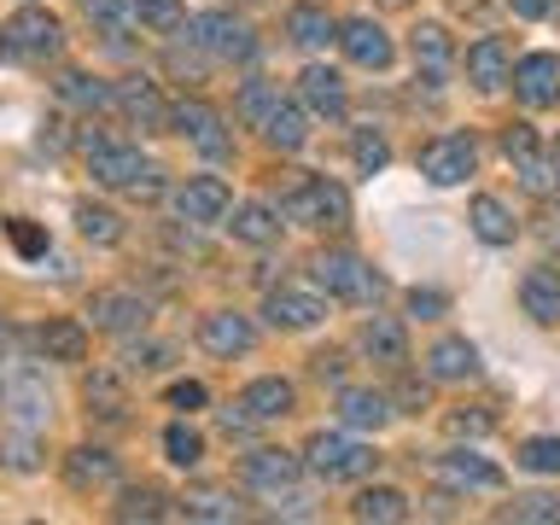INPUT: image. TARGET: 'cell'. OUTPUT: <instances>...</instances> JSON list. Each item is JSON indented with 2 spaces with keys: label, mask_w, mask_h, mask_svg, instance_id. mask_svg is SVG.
<instances>
[{
  "label": "cell",
  "mask_w": 560,
  "mask_h": 525,
  "mask_svg": "<svg viewBox=\"0 0 560 525\" xmlns=\"http://www.w3.org/2000/svg\"><path fill=\"white\" fill-rule=\"evenodd\" d=\"M280 217L298 222V228H327V234H339V228H350V192L339 182H327V175H292L287 199H280Z\"/></svg>",
  "instance_id": "1"
},
{
  "label": "cell",
  "mask_w": 560,
  "mask_h": 525,
  "mask_svg": "<svg viewBox=\"0 0 560 525\" xmlns=\"http://www.w3.org/2000/svg\"><path fill=\"white\" fill-rule=\"evenodd\" d=\"M88 175L100 187H122L135 199H158V170L140 158V147H117V140H88Z\"/></svg>",
  "instance_id": "2"
},
{
  "label": "cell",
  "mask_w": 560,
  "mask_h": 525,
  "mask_svg": "<svg viewBox=\"0 0 560 525\" xmlns=\"http://www.w3.org/2000/svg\"><path fill=\"white\" fill-rule=\"evenodd\" d=\"M374 462H380V455L368 450V444H357V438H345V432H315L310 450H304V467L315 472V479H327V485L368 479Z\"/></svg>",
  "instance_id": "3"
},
{
  "label": "cell",
  "mask_w": 560,
  "mask_h": 525,
  "mask_svg": "<svg viewBox=\"0 0 560 525\" xmlns=\"http://www.w3.org/2000/svg\"><path fill=\"white\" fill-rule=\"evenodd\" d=\"M59 47H65V24L42 7H24L0 24V52L7 59H52Z\"/></svg>",
  "instance_id": "4"
},
{
  "label": "cell",
  "mask_w": 560,
  "mask_h": 525,
  "mask_svg": "<svg viewBox=\"0 0 560 525\" xmlns=\"http://www.w3.org/2000/svg\"><path fill=\"white\" fill-rule=\"evenodd\" d=\"M310 275H315V287L332 292V298H345V304H368V298H380V287H385V280L368 269L357 252H322L310 262Z\"/></svg>",
  "instance_id": "5"
},
{
  "label": "cell",
  "mask_w": 560,
  "mask_h": 525,
  "mask_svg": "<svg viewBox=\"0 0 560 525\" xmlns=\"http://www.w3.org/2000/svg\"><path fill=\"white\" fill-rule=\"evenodd\" d=\"M192 42H199L210 59H257V30L234 12H199L192 18Z\"/></svg>",
  "instance_id": "6"
},
{
  "label": "cell",
  "mask_w": 560,
  "mask_h": 525,
  "mask_svg": "<svg viewBox=\"0 0 560 525\" xmlns=\"http://www.w3.org/2000/svg\"><path fill=\"white\" fill-rule=\"evenodd\" d=\"M472 170H479V140L472 135H438L420 147V175H427L432 187H455V182H467Z\"/></svg>",
  "instance_id": "7"
},
{
  "label": "cell",
  "mask_w": 560,
  "mask_h": 525,
  "mask_svg": "<svg viewBox=\"0 0 560 525\" xmlns=\"http://www.w3.org/2000/svg\"><path fill=\"white\" fill-rule=\"evenodd\" d=\"M0 402L12 409L18 427H47V409H52L47 374H42L35 362H12V368H7V380H0Z\"/></svg>",
  "instance_id": "8"
},
{
  "label": "cell",
  "mask_w": 560,
  "mask_h": 525,
  "mask_svg": "<svg viewBox=\"0 0 560 525\" xmlns=\"http://www.w3.org/2000/svg\"><path fill=\"white\" fill-rule=\"evenodd\" d=\"M298 472H304V462H298V455H287V450H252V455L240 462L245 490H257V497H269V502L292 497Z\"/></svg>",
  "instance_id": "9"
},
{
  "label": "cell",
  "mask_w": 560,
  "mask_h": 525,
  "mask_svg": "<svg viewBox=\"0 0 560 525\" xmlns=\"http://www.w3.org/2000/svg\"><path fill=\"white\" fill-rule=\"evenodd\" d=\"M170 122H175V135H187L205 158H228V152H234V140H228L217 105H205V100H182V105L170 112Z\"/></svg>",
  "instance_id": "10"
},
{
  "label": "cell",
  "mask_w": 560,
  "mask_h": 525,
  "mask_svg": "<svg viewBox=\"0 0 560 525\" xmlns=\"http://www.w3.org/2000/svg\"><path fill=\"white\" fill-rule=\"evenodd\" d=\"M514 94H520V105H532V112L560 105V52H525L514 65Z\"/></svg>",
  "instance_id": "11"
},
{
  "label": "cell",
  "mask_w": 560,
  "mask_h": 525,
  "mask_svg": "<svg viewBox=\"0 0 560 525\" xmlns=\"http://www.w3.org/2000/svg\"><path fill=\"white\" fill-rule=\"evenodd\" d=\"M502 152H508V164H514V175H520L525 192H549V187H555V158H542L537 135L525 129V122H514V129L502 135Z\"/></svg>",
  "instance_id": "12"
},
{
  "label": "cell",
  "mask_w": 560,
  "mask_h": 525,
  "mask_svg": "<svg viewBox=\"0 0 560 525\" xmlns=\"http://www.w3.org/2000/svg\"><path fill=\"white\" fill-rule=\"evenodd\" d=\"M228 210H234V192H228L222 175H192V182L175 192V217L205 228V222H222Z\"/></svg>",
  "instance_id": "13"
},
{
  "label": "cell",
  "mask_w": 560,
  "mask_h": 525,
  "mask_svg": "<svg viewBox=\"0 0 560 525\" xmlns=\"http://www.w3.org/2000/svg\"><path fill=\"white\" fill-rule=\"evenodd\" d=\"M88 315H94L100 332H140L147 315H152V304L140 292H129V287H105V292L88 298Z\"/></svg>",
  "instance_id": "14"
},
{
  "label": "cell",
  "mask_w": 560,
  "mask_h": 525,
  "mask_svg": "<svg viewBox=\"0 0 560 525\" xmlns=\"http://www.w3.org/2000/svg\"><path fill=\"white\" fill-rule=\"evenodd\" d=\"M357 345H362V357L380 362V368H402V362H409V332H402L397 315H368L362 332H357Z\"/></svg>",
  "instance_id": "15"
},
{
  "label": "cell",
  "mask_w": 560,
  "mask_h": 525,
  "mask_svg": "<svg viewBox=\"0 0 560 525\" xmlns=\"http://www.w3.org/2000/svg\"><path fill=\"white\" fill-rule=\"evenodd\" d=\"M199 345L210 350V357H245V350L257 345V327L234 310H210L199 322Z\"/></svg>",
  "instance_id": "16"
},
{
  "label": "cell",
  "mask_w": 560,
  "mask_h": 525,
  "mask_svg": "<svg viewBox=\"0 0 560 525\" xmlns=\"http://www.w3.org/2000/svg\"><path fill=\"white\" fill-rule=\"evenodd\" d=\"M339 47H345V59L362 65V70L392 65V35H385L374 18H350V24H339Z\"/></svg>",
  "instance_id": "17"
},
{
  "label": "cell",
  "mask_w": 560,
  "mask_h": 525,
  "mask_svg": "<svg viewBox=\"0 0 560 525\" xmlns=\"http://www.w3.org/2000/svg\"><path fill=\"white\" fill-rule=\"evenodd\" d=\"M508 77H514V52H508L502 35H485V42L467 47V82L479 88V94H497Z\"/></svg>",
  "instance_id": "18"
},
{
  "label": "cell",
  "mask_w": 560,
  "mask_h": 525,
  "mask_svg": "<svg viewBox=\"0 0 560 525\" xmlns=\"http://www.w3.org/2000/svg\"><path fill=\"white\" fill-rule=\"evenodd\" d=\"M262 315L280 327V332H310L315 322L327 315V304L315 292H298V287H275L269 292V304H262Z\"/></svg>",
  "instance_id": "19"
},
{
  "label": "cell",
  "mask_w": 560,
  "mask_h": 525,
  "mask_svg": "<svg viewBox=\"0 0 560 525\" xmlns=\"http://www.w3.org/2000/svg\"><path fill=\"white\" fill-rule=\"evenodd\" d=\"M298 94H304V105H310L315 117H327V122H339L350 112L345 77H339V70H327V65H310L304 77H298Z\"/></svg>",
  "instance_id": "20"
},
{
  "label": "cell",
  "mask_w": 560,
  "mask_h": 525,
  "mask_svg": "<svg viewBox=\"0 0 560 525\" xmlns=\"http://www.w3.org/2000/svg\"><path fill=\"white\" fill-rule=\"evenodd\" d=\"M112 94H117V112L135 122V129H164L170 122V105L158 100V88L147 82V77H129V82H112Z\"/></svg>",
  "instance_id": "21"
},
{
  "label": "cell",
  "mask_w": 560,
  "mask_h": 525,
  "mask_svg": "<svg viewBox=\"0 0 560 525\" xmlns=\"http://www.w3.org/2000/svg\"><path fill=\"white\" fill-rule=\"evenodd\" d=\"M438 479L450 490H502V467L472 450H455V455H438Z\"/></svg>",
  "instance_id": "22"
},
{
  "label": "cell",
  "mask_w": 560,
  "mask_h": 525,
  "mask_svg": "<svg viewBox=\"0 0 560 525\" xmlns=\"http://www.w3.org/2000/svg\"><path fill=\"white\" fill-rule=\"evenodd\" d=\"M427 380H438V385H462V380H479V350H472L467 339H438L432 350H427Z\"/></svg>",
  "instance_id": "23"
},
{
  "label": "cell",
  "mask_w": 560,
  "mask_h": 525,
  "mask_svg": "<svg viewBox=\"0 0 560 525\" xmlns=\"http://www.w3.org/2000/svg\"><path fill=\"white\" fill-rule=\"evenodd\" d=\"M240 409L252 415V420H287L298 409V392H292V380H280V374H262L252 380L240 392Z\"/></svg>",
  "instance_id": "24"
},
{
  "label": "cell",
  "mask_w": 560,
  "mask_h": 525,
  "mask_svg": "<svg viewBox=\"0 0 560 525\" xmlns=\"http://www.w3.org/2000/svg\"><path fill=\"white\" fill-rule=\"evenodd\" d=\"M520 310L532 315L537 327L560 322V275L555 269H525L520 275Z\"/></svg>",
  "instance_id": "25"
},
{
  "label": "cell",
  "mask_w": 560,
  "mask_h": 525,
  "mask_svg": "<svg viewBox=\"0 0 560 525\" xmlns=\"http://www.w3.org/2000/svg\"><path fill=\"white\" fill-rule=\"evenodd\" d=\"M65 479L70 490H112L117 485V455L112 450H70L65 455Z\"/></svg>",
  "instance_id": "26"
},
{
  "label": "cell",
  "mask_w": 560,
  "mask_h": 525,
  "mask_svg": "<svg viewBox=\"0 0 560 525\" xmlns=\"http://www.w3.org/2000/svg\"><path fill=\"white\" fill-rule=\"evenodd\" d=\"M339 420L357 432H380L392 420V397L385 392H368V385H345L339 392Z\"/></svg>",
  "instance_id": "27"
},
{
  "label": "cell",
  "mask_w": 560,
  "mask_h": 525,
  "mask_svg": "<svg viewBox=\"0 0 560 525\" xmlns=\"http://www.w3.org/2000/svg\"><path fill=\"white\" fill-rule=\"evenodd\" d=\"M467 222H472V234H479L485 245H514V234H520L514 210H508L497 192H479V199L467 205Z\"/></svg>",
  "instance_id": "28"
},
{
  "label": "cell",
  "mask_w": 560,
  "mask_h": 525,
  "mask_svg": "<svg viewBox=\"0 0 560 525\" xmlns=\"http://www.w3.org/2000/svg\"><path fill=\"white\" fill-rule=\"evenodd\" d=\"M287 35H292V47H327V42H339V18H332L327 7H292L287 12Z\"/></svg>",
  "instance_id": "29"
},
{
  "label": "cell",
  "mask_w": 560,
  "mask_h": 525,
  "mask_svg": "<svg viewBox=\"0 0 560 525\" xmlns=\"http://www.w3.org/2000/svg\"><path fill=\"white\" fill-rule=\"evenodd\" d=\"M59 100H65V105H77V112H117L112 82L88 77V70H65V77H59Z\"/></svg>",
  "instance_id": "30"
},
{
  "label": "cell",
  "mask_w": 560,
  "mask_h": 525,
  "mask_svg": "<svg viewBox=\"0 0 560 525\" xmlns=\"http://www.w3.org/2000/svg\"><path fill=\"white\" fill-rule=\"evenodd\" d=\"M82 397H88V409L105 415V420H122L129 415V385H122V374H112V368H94L82 385Z\"/></svg>",
  "instance_id": "31"
},
{
  "label": "cell",
  "mask_w": 560,
  "mask_h": 525,
  "mask_svg": "<svg viewBox=\"0 0 560 525\" xmlns=\"http://www.w3.org/2000/svg\"><path fill=\"white\" fill-rule=\"evenodd\" d=\"M262 140L269 147H280V152H304V140H310V117L298 112L292 100H280L269 117H262Z\"/></svg>",
  "instance_id": "32"
},
{
  "label": "cell",
  "mask_w": 560,
  "mask_h": 525,
  "mask_svg": "<svg viewBox=\"0 0 560 525\" xmlns=\"http://www.w3.org/2000/svg\"><path fill=\"white\" fill-rule=\"evenodd\" d=\"M35 345H42L47 362H82L88 357V327L82 322H47L35 332Z\"/></svg>",
  "instance_id": "33"
},
{
  "label": "cell",
  "mask_w": 560,
  "mask_h": 525,
  "mask_svg": "<svg viewBox=\"0 0 560 525\" xmlns=\"http://www.w3.org/2000/svg\"><path fill=\"white\" fill-rule=\"evenodd\" d=\"M350 514L368 520V525H397V520H409V497L392 490V485H374V490H362V497H357Z\"/></svg>",
  "instance_id": "34"
},
{
  "label": "cell",
  "mask_w": 560,
  "mask_h": 525,
  "mask_svg": "<svg viewBox=\"0 0 560 525\" xmlns=\"http://www.w3.org/2000/svg\"><path fill=\"white\" fill-rule=\"evenodd\" d=\"M450 59H455L450 30H444V24H420V30H415V65H427V77L438 82V77L450 70Z\"/></svg>",
  "instance_id": "35"
},
{
  "label": "cell",
  "mask_w": 560,
  "mask_h": 525,
  "mask_svg": "<svg viewBox=\"0 0 560 525\" xmlns=\"http://www.w3.org/2000/svg\"><path fill=\"white\" fill-rule=\"evenodd\" d=\"M42 427H12L7 438H0V462H7L12 472H35L42 467Z\"/></svg>",
  "instance_id": "36"
},
{
  "label": "cell",
  "mask_w": 560,
  "mask_h": 525,
  "mask_svg": "<svg viewBox=\"0 0 560 525\" xmlns=\"http://www.w3.org/2000/svg\"><path fill=\"white\" fill-rule=\"evenodd\" d=\"M228 228H234V240H245V245H275L280 240V217L269 205H240Z\"/></svg>",
  "instance_id": "37"
},
{
  "label": "cell",
  "mask_w": 560,
  "mask_h": 525,
  "mask_svg": "<svg viewBox=\"0 0 560 525\" xmlns=\"http://www.w3.org/2000/svg\"><path fill=\"white\" fill-rule=\"evenodd\" d=\"M77 228H82V240H94V245H117L122 240V217L112 205H94V199L77 205Z\"/></svg>",
  "instance_id": "38"
},
{
  "label": "cell",
  "mask_w": 560,
  "mask_h": 525,
  "mask_svg": "<svg viewBox=\"0 0 560 525\" xmlns=\"http://www.w3.org/2000/svg\"><path fill=\"white\" fill-rule=\"evenodd\" d=\"M182 514L187 520H210V525H234L245 508L234 497H222V490H192V497H182Z\"/></svg>",
  "instance_id": "39"
},
{
  "label": "cell",
  "mask_w": 560,
  "mask_h": 525,
  "mask_svg": "<svg viewBox=\"0 0 560 525\" xmlns=\"http://www.w3.org/2000/svg\"><path fill=\"white\" fill-rule=\"evenodd\" d=\"M175 508L164 490H152V485H140V490H122V502H117V520H170Z\"/></svg>",
  "instance_id": "40"
},
{
  "label": "cell",
  "mask_w": 560,
  "mask_h": 525,
  "mask_svg": "<svg viewBox=\"0 0 560 525\" xmlns=\"http://www.w3.org/2000/svg\"><path fill=\"white\" fill-rule=\"evenodd\" d=\"M164 455L175 467H199L205 462V438L192 432L187 420H170V427H164Z\"/></svg>",
  "instance_id": "41"
},
{
  "label": "cell",
  "mask_w": 560,
  "mask_h": 525,
  "mask_svg": "<svg viewBox=\"0 0 560 525\" xmlns=\"http://www.w3.org/2000/svg\"><path fill=\"white\" fill-rule=\"evenodd\" d=\"M275 105H280V88L257 77V82H245V88H240V100H234V112H240L245 122H257V129H262V117H269V112H275Z\"/></svg>",
  "instance_id": "42"
},
{
  "label": "cell",
  "mask_w": 560,
  "mask_h": 525,
  "mask_svg": "<svg viewBox=\"0 0 560 525\" xmlns=\"http://www.w3.org/2000/svg\"><path fill=\"white\" fill-rule=\"evenodd\" d=\"M502 520H525V525H560V502L542 497V490H532V497H514L502 508Z\"/></svg>",
  "instance_id": "43"
},
{
  "label": "cell",
  "mask_w": 560,
  "mask_h": 525,
  "mask_svg": "<svg viewBox=\"0 0 560 525\" xmlns=\"http://www.w3.org/2000/svg\"><path fill=\"white\" fill-rule=\"evenodd\" d=\"M88 18H94L105 35H122L129 24H140V18H135V0H88Z\"/></svg>",
  "instance_id": "44"
},
{
  "label": "cell",
  "mask_w": 560,
  "mask_h": 525,
  "mask_svg": "<svg viewBox=\"0 0 560 525\" xmlns=\"http://www.w3.org/2000/svg\"><path fill=\"white\" fill-rule=\"evenodd\" d=\"M520 467L525 472H560V438H525V444H520Z\"/></svg>",
  "instance_id": "45"
},
{
  "label": "cell",
  "mask_w": 560,
  "mask_h": 525,
  "mask_svg": "<svg viewBox=\"0 0 560 525\" xmlns=\"http://www.w3.org/2000/svg\"><path fill=\"white\" fill-rule=\"evenodd\" d=\"M350 152H357V164H362L368 175L392 164V147H385V135H374V129H357V140H350Z\"/></svg>",
  "instance_id": "46"
},
{
  "label": "cell",
  "mask_w": 560,
  "mask_h": 525,
  "mask_svg": "<svg viewBox=\"0 0 560 525\" xmlns=\"http://www.w3.org/2000/svg\"><path fill=\"white\" fill-rule=\"evenodd\" d=\"M135 18L152 30H182V0H135Z\"/></svg>",
  "instance_id": "47"
},
{
  "label": "cell",
  "mask_w": 560,
  "mask_h": 525,
  "mask_svg": "<svg viewBox=\"0 0 560 525\" xmlns=\"http://www.w3.org/2000/svg\"><path fill=\"white\" fill-rule=\"evenodd\" d=\"M490 427H497V415H490V409H455L450 415V438H485Z\"/></svg>",
  "instance_id": "48"
},
{
  "label": "cell",
  "mask_w": 560,
  "mask_h": 525,
  "mask_svg": "<svg viewBox=\"0 0 560 525\" xmlns=\"http://www.w3.org/2000/svg\"><path fill=\"white\" fill-rule=\"evenodd\" d=\"M122 362H129V374H158V368L170 362V350L164 345H135V350H122Z\"/></svg>",
  "instance_id": "49"
},
{
  "label": "cell",
  "mask_w": 560,
  "mask_h": 525,
  "mask_svg": "<svg viewBox=\"0 0 560 525\" xmlns=\"http://www.w3.org/2000/svg\"><path fill=\"white\" fill-rule=\"evenodd\" d=\"M7 228H12V240H18V252H24V257H42L47 252V234H42V228H30V217H12Z\"/></svg>",
  "instance_id": "50"
},
{
  "label": "cell",
  "mask_w": 560,
  "mask_h": 525,
  "mask_svg": "<svg viewBox=\"0 0 560 525\" xmlns=\"http://www.w3.org/2000/svg\"><path fill=\"white\" fill-rule=\"evenodd\" d=\"M409 310L420 315V322H432V315H444V310H450V298H444V292H432V287H415V292H409Z\"/></svg>",
  "instance_id": "51"
},
{
  "label": "cell",
  "mask_w": 560,
  "mask_h": 525,
  "mask_svg": "<svg viewBox=\"0 0 560 525\" xmlns=\"http://www.w3.org/2000/svg\"><path fill=\"white\" fill-rule=\"evenodd\" d=\"M170 409H187V415L205 409V385H199V380H175V385H170Z\"/></svg>",
  "instance_id": "52"
},
{
  "label": "cell",
  "mask_w": 560,
  "mask_h": 525,
  "mask_svg": "<svg viewBox=\"0 0 560 525\" xmlns=\"http://www.w3.org/2000/svg\"><path fill=\"white\" fill-rule=\"evenodd\" d=\"M508 12H514V18H549L555 0H508Z\"/></svg>",
  "instance_id": "53"
},
{
  "label": "cell",
  "mask_w": 560,
  "mask_h": 525,
  "mask_svg": "<svg viewBox=\"0 0 560 525\" xmlns=\"http://www.w3.org/2000/svg\"><path fill=\"white\" fill-rule=\"evenodd\" d=\"M315 374H322V380H339V374H345V357H339V350H322V357H315Z\"/></svg>",
  "instance_id": "54"
},
{
  "label": "cell",
  "mask_w": 560,
  "mask_h": 525,
  "mask_svg": "<svg viewBox=\"0 0 560 525\" xmlns=\"http://www.w3.org/2000/svg\"><path fill=\"white\" fill-rule=\"evenodd\" d=\"M397 397H402V402H409V409H415V415H420V409H427V385H415V380H402V385H397Z\"/></svg>",
  "instance_id": "55"
},
{
  "label": "cell",
  "mask_w": 560,
  "mask_h": 525,
  "mask_svg": "<svg viewBox=\"0 0 560 525\" xmlns=\"http://www.w3.org/2000/svg\"><path fill=\"white\" fill-rule=\"evenodd\" d=\"M245 427H252V415H245V409H240V415H234V409L222 415V432H245Z\"/></svg>",
  "instance_id": "56"
},
{
  "label": "cell",
  "mask_w": 560,
  "mask_h": 525,
  "mask_svg": "<svg viewBox=\"0 0 560 525\" xmlns=\"http://www.w3.org/2000/svg\"><path fill=\"white\" fill-rule=\"evenodd\" d=\"M380 7H409V0H380Z\"/></svg>",
  "instance_id": "57"
},
{
  "label": "cell",
  "mask_w": 560,
  "mask_h": 525,
  "mask_svg": "<svg viewBox=\"0 0 560 525\" xmlns=\"http://www.w3.org/2000/svg\"><path fill=\"white\" fill-rule=\"evenodd\" d=\"M555 164H560V135H555Z\"/></svg>",
  "instance_id": "58"
},
{
  "label": "cell",
  "mask_w": 560,
  "mask_h": 525,
  "mask_svg": "<svg viewBox=\"0 0 560 525\" xmlns=\"http://www.w3.org/2000/svg\"><path fill=\"white\" fill-rule=\"evenodd\" d=\"M0 339H7V315H0Z\"/></svg>",
  "instance_id": "59"
},
{
  "label": "cell",
  "mask_w": 560,
  "mask_h": 525,
  "mask_svg": "<svg viewBox=\"0 0 560 525\" xmlns=\"http://www.w3.org/2000/svg\"><path fill=\"white\" fill-rule=\"evenodd\" d=\"M555 12H560V0H555Z\"/></svg>",
  "instance_id": "60"
}]
</instances>
